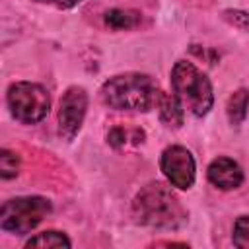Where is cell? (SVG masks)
I'll list each match as a JSON object with an SVG mask.
<instances>
[{
    "instance_id": "6",
    "label": "cell",
    "mask_w": 249,
    "mask_h": 249,
    "mask_svg": "<svg viewBox=\"0 0 249 249\" xmlns=\"http://www.w3.org/2000/svg\"><path fill=\"white\" fill-rule=\"evenodd\" d=\"M160 167L165 175V179L171 183V187H177L181 191H187L195 183V158L185 146H167L161 152Z\"/></svg>"
},
{
    "instance_id": "3",
    "label": "cell",
    "mask_w": 249,
    "mask_h": 249,
    "mask_svg": "<svg viewBox=\"0 0 249 249\" xmlns=\"http://www.w3.org/2000/svg\"><path fill=\"white\" fill-rule=\"evenodd\" d=\"M171 88L177 99L195 117H204L214 103L212 84L193 62L177 60L171 70Z\"/></svg>"
},
{
    "instance_id": "13",
    "label": "cell",
    "mask_w": 249,
    "mask_h": 249,
    "mask_svg": "<svg viewBox=\"0 0 249 249\" xmlns=\"http://www.w3.org/2000/svg\"><path fill=\"white\" fill-rule=\"evenodd\" d=\"M19 173V158L18 154L10 152V150H2L0 152V175L2 179H12Z\"/></svg>"
},
{
    "instance_id": "14",
    "label": "cell",
    "mask_w": 249,
    "mask_h": 249,
    "mask_svg": "<svg viewBox=\"0 0 249 249\" xmlns=\"http://www.w3.org/2000/svg\"><path fill=\"white\" fill-rule=\"evenodd\" d=\"M233 245L239 249H249V216H239L233 224Z\"/></svg>"
},
{
    "instance_id": "15",
    "label": "cell",
    "mask_w": 249,
    "mask_h": 249,
    "mask_svg": "<svg viewBox=\"0 0 249 249\" xmlns=\"http://www.w3.org/2000/svg\"><path fill=\"white\" fill-rule=\"evenodd\" d=\"M224 19L230 21L231 25L243 29V31H249V14L247 12H241V10H226L224 12Z\"/></svg>"
},
{
    "instance_id": "16",
    "label": "cell",
    "mask_w": 249,
    "mask_h": 249,
    "mask_svg": "<svg viewBox=\"0 0 249 249\" xmlns=\"http://www.w3.org/2000/svg\"><path fill=\"white\" fill-rule=\"evenodd\" d=\"M128 134H130V132H126L124 128L115 126V128H111V130H109V134H107V142H109L113 148H121V146H124V144H126Z\"/></svg>"
},
{
    "instance_id": "8",
    "label": "cell",
    "mask_w": 249,
    "mask_h": 249,
    "mask_svg": "<svg viewBox=\"0 0 249 249\" xmlns=\"http://www.w3.org/2000/svg\"><path fill=\"white\" fill-rule=\"evenodd\" d=\"M206 175H208V181L222 191L237 189L243 183V169L239 167L237 161H233L231 158H226V156L212 160Z\"/></svg>"
},
{
    "instance_id": "2",
    "label": "cell",
    "mask_w": 249,
    "mask_h": 249,
    "mask_svg": "<svg viewBox=\"0 0 249 249\" xmlns=\"http://www.w3.org/2000/svg\"><path fill=\"white\" fill-rule=\"evenodd\" d=\"M161 89L158 84L138 72L119 74L101 86V99L107 107L119 111H150L158 107Z\"/></svg>"
},
{
    "instance_id": "7",
    "label": "cell",
    "mask_w": 249,
    "mask_h": 249,
    "mask_svg": "<svg viewBox=\"0 0 249 249\" xmlns=\"http://www.w3.org/2000/svg\"><path fill=\"white\" fill-rule=\"evenodd\" d=\"M88 109V93L84 88H68L58 103V134L64 140H72L82 128Z\"/></svg>"
},
{
    "instance_id": "1",
    "label": "cell",
    "mask_w": 249,
    "mask_h": 249,
    "mask_svg": "<svg viewBox=\"0 0 249 249\" xmlns=\"http://www.w3.org/2000/svg\"><path fill=\"white\" fill-rule=\"evenodd\" d=\"M132 216L138 224L148 228L175 230L187 220V210L165 183L152 181L134 196Z\"/></svg>"
},
{
    "instance_id": "12",
    "label": "cell",
    "mask_w": 249,
    "mask_h": 249,
    "mask_svg": "<svg viewBox=\"0 0 249 249\" xmlns=\"http://www.w3.org/2000/svg\"><path fill=\"white\" fill-rule=\"evenodd\" d=\"M72 243L70 239L62 233V231H54V230H49V231H43V233H37L33 235L25 247L31 249V247H39V249H68Z\"/></svg>"
},
{
    "instance_id": "9",
    "label": "cell",
    "mask_w": 249,
    "mask_h": 249,
    "mask_svg": "<svg viewBox=\"0 0 249 249\" xmlns=\"http://www.w3.org/2000/svg\"><path fill=\"white\" fill-rule=\"evenodd\" d=\"M160 111V119L165 126H171V128H179L183 124V119H185V113H183V103L177 99V95H169L165 91H161L160 95V101H158V107Z\"/></svg>"
},
{
    "instance_id": "17",
    "label": "cell",
    "mask_w": 249,
    "mask_h": 249,
    "mask_svg": "<svg viewBox=\"0 0 249 249\" xmlns=\"http://www.w3.org/2000/svg\"><path fill=\"white\" fill-rule=\"evenodd\" d=\"M35 2H41V4H53L60 10H70L74 6H78L82 0H35Z\"/></svg>"
},
{
    "instance_id": "10",
    "label": "cell",
    "mask_w": 249,
    "mask_h": 249,
    "mask_svg": "<svg viewBox=\"0 0 249 249\" xmlns=\"http://www.w3.org/2000/svg\"><path fill=\"white\" fill-rule=\"evenodd\" d=\"M247 109H249V89L241 88L237 91H233L228 99V105H226V113H228V119L233 126H239L245 117H247Z\"/></svg>"
},
{
    "instance_id": "5",
    "label": "cell",
    "mask_w": 249,
    "mask_h": 249,
    "mask_svg": "<svg viewBox=\"0 0 249 249\" xmlns=\"http://www.w3.org/2000/svg\"><path fill=\"white\" fill-rule=\"evenodd\" d=\"M8 107L16 121L35 124L47 117L51 109V95L41 84L16 82L8 88Z\"/></svg>"
},
{
    "instance_id": "4",
    "label": "cell",
    "mask_w": 249,
    "mask_h": 249,
    "mask_svg": "<svg viewBox=\"0 0 249 249\" xmlns=\"http://www.w3.org/2000/svg\"><path fill=\"white\" fill-rule=\"evenodd\" d=\"M53 210V204L45 196H16L0 208V228L4 231L25 235L37 228Z\"/></svg>"
},
{
    "instance_id": "11",
    "label": "cell",
    "mask_w": 249,
    "mask_h": 249,
    "mask_svg": "<svg viewBox=\"0 0 249 249\" xmlns=\"http://www.w3.org/2000/svg\"><path fill=\"white\" fill-rule=\"evenodd\" d=\"M105 25L113 31H123V29H132L140 21V14L132 10H123V8H113L105 14Z\"/></svg>"
}]
</instances>
